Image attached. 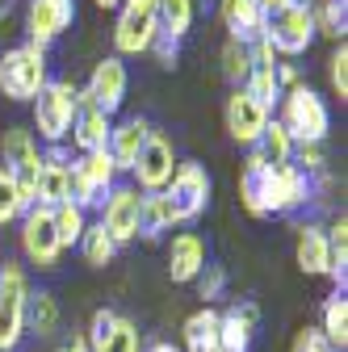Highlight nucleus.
<instances>
[{
	"label": "nucleus",
	"mask_w": 348,
	"mask_h": 352,
	"mask_svg": "<svg viewBox=\"0 0 348 352\" xmlns=\"http://www.w3.org/2000/svg\"><path fill=\"white\" fill-rule=\"evenodd\" d=\"M21 214H25V201H21V193L13 185L9 168H0V227L13 223V218H21Z\"/></svg>",
	"instance_id": "nucleus-38"
},
{
	"label": "nucleus",
	"mask_w": 348,
	"mask_h": 352,
	"mask_svg": "<svg viewBox=\"0 0 348 352\" xmlns=\"http://www.w3.org/2000/svg\"><path fill=\"white\" fill-rule=\"evenodd\" d=\"M290 164H294L298 172H307V176H315V172H323V168H327V155H323V143H298V147H294V155H290Z\"/></svg>",
	"instance_id": "nucleus-39"
},
{
	"label": "nucleus",
	"mask_w": 348,
	"mask_h": 352,
	"mask_svg": "<svg viewBox=\"0 0 348 352\" xmlns=\"http://www.w3.org/2000/svg\"><path fill=\"white\" fill-rule=\"evenodd\" d=\"M118 181V168L109 160V151H89V155H80L72 168H67V185H72V201L89 214L93 206H101L109 197Z\"/></svg>",
	"instance_id": "nucleus-4"
},
{
	"label": "nucleus",
	"mask_w": 348,
	"mask_h": 352,
	"mask_svg": "<svg viewBox=\"0 0 348 352\" xmlns=\"http://www.w3.org/2000/svg\"><path fill=\"white\" fill-rule=\"evenodd\" d=\"M323 340L336 348V352H344L348 348V298L344 294H331L327 302H323Z\"/></svg>",
	"instance_id": "nucleus-28"
},
{
	"label": "nucleus",
	"mask_w": 348,
	"mask_h": 352,
	"mask_svg": "<svg viewBox=\"0 0 348 352\" xmlns=\"http://www.w3.org/2000/svg\"><path fill=\"white\" fill-rule=\"evenodd\" d=\"M311 21H315V34L344 38V30H348V0H315Z\"/></svg>",
	"instance_id": "nucleus-31"
},
{
	"label": "nucleus",
	"mask_w": 348,
	"mask_h": 352,
	"mask_svg": "<svg viewBox=\"0 0 348 352\" xmlns=\"http://www.w3.org/2000/svg\"><path fill=\"white\" fill-rule=\"evenodd\" d=\"M38 155H42V164H47V168H67L72 164V155H67L63 143H47V151H38Z\"/></svg>",
	"instance_id": "nucleus-44"
},
{
	"label": "nucleus",
	"mask_w": 348,
	"mask_h": 352,
	"mask_svg": "<svg viewBox=\"0 0 348 352\" xmlns=\"http://www.w3.org/2000/svg\"><path fill=\"white\" fill-rule=\"evenodd\" d=\"M277 122L285 126V135L294 139V147L298 143H323L327 130H331V113H327L323 97L315 93V88H307V84L281 93V118Z\"/></svg>",
	"instance_id": "nucleus-1"
},
{
	"label": "nucleus",
	"mask_w": 348,
	"mask_h": 352,
	"mask_svg": "<svg viewBox=\"0 0 348 352\" xmlns=\"http://www.w3.org/2000/svg\"><path fill=\"white\" fill-rule=\"evenodd\" d=\"M155 17H160L164 34L185 38L189 25H193V0H155Z\"/></svg>",
	"instance_id": "nucleus-33"
},
{
	"label": "nucleus",
	"mask_w": 348,
	"mask_h": 352,
	"mask_svg": "<svg viewBox=\"0 0 348 352\" xmlns=\"http://www.w3.org/2000/svg\"><path fill=\"white\" fill-rule=\"evenodd\" d=\"M285 5H290V0H256V9L265 13V17H269V13H277V9H285Z\"/></svg>",
	"instance_id": "nucleus-47"
},
{
	"label": "nucleus",
	"mask_w": 348,
	"mask_h": 352,
	"mask_svg": "<svg viewBox=\"0 0 348 352\" xmlns=\"http://www.w3.org/2000/svg\"><path fill=\"white\" fill-rule=\"evenodd\" d=\"M143 352H181V344H168V340H151V344H143Z\"/></svg>",
	"instance_id": "nucleus-46"
},
{
	"label": "nucleus",
	"mask_w": 348,
	"mask_h": 352,
	"mask_svg": "<svg viewBox=\"0 0 348 352\" xmlns=\"http://www.w3.org/2000/svg\"><path fill=\"white\" fill-rule=\"evenodd\" d=\"M223 289H227V273L219 269V264H206V269L197 273V298H206V306H210L214 298H223Z\"/></svg>",
	"instance_id": "nucleus-40"
},
{
	"label": "nucleus",
	"mask_w": 348,
	"mask_h": 352,
	"mask_svg": "<svg viewBox=\"0 0 348 352\" xmlns=\"http://www.w3.org/2000/svg\"><path fill=\"white\" fill-rule=\"evenodd\" d=\"M151 55L160 59V67H172V63H177V55H181V38H172V34H155L151 38Z\"/></svg>",
	"instance_id": "nucleus-42"
},
{
	"label": "nucleus",
	"mask_w": 348,
	"mask_h": 352,
	"mask_svg": "<svg viewBox=\"0 0 348 352\" xmlns=\"http://www.w3.org/2000/svg\"><path fill=\"white\" fill-rule=\"evenodd\" d=\"M327 248H331L327 277L336 281V294H344V285H348V223H344V218L327 227Z\"/></svg>",
	"instance_id": "nucleus-32"
},
{
	"label": "nucleus",
	"mask_w": 348,
	"mask_h": 352,
	"mask_svg": "<svg viewBox=\"0 0 348 352\" xmlns=\"http://www.w3.org/2000/svg\"><path fill=\"white\" fill-rule=\"evenodd\" d=\"M5 9H9V0H0V13H5Z\"/></svg>",
	"instance_id": "nucleus-49"
},
{
	"label": "nucleus",
	"mask_w": 348,
	"mask_h": 352,
	"mask_svg": "<svg viewBox=\"0 0 348 352\" xmlns=\"http://www.w3.org/2000/svg\"><path fill=\"white\" fill-rule=\"evenodd\" d=\"M269 197H273V214H290V210H298V206H307V201L315 197L311 176L298 172L294 164L269 168Z\"/></svg>",
	"instance_id": "nucleus-17"
},
{
	"label": "nucleus",
	"mask_w": 348,
	"mask_h": 352,
	"mask_svg": "<svg viewBox=\"0 0 348 352\" xmlns=\"http://www.w3.org/2000/svg\"><path fill=\"white\" fill-rule=\"evenodd\" d=\"M202 269H206V243H202V235L181 231L177 239H172V248H168V277L177 281V285H185V281H197Z\"/></svg>",
	"instance_id": "nucleus-19"
},
{
	"label": "nucleus",
	"mask_w": 348,
	"mask_h": 352,
	"mask_svg": "<svg viewBox=\"0 0 348 352\" xmlns=\"http://www.w3.org/2000/svg\"><path fill=\"white\" fill-rule=\"evenodd\" d=\"M290 352H336L327 340H323V331L319 327H307V331H298V340H294V348Z\"/></svg>",
	"instance_id": "nucleus-43"
},
{
	"label": "nucleus",
	"mask_w": 348,
	"mask_h": 352,
	"mask_svg": "<svg viewBox=\"0 0 348 352\" xmlns=\"http://www.w3.org/2000/svg\"><path fill=\"white\" fill-rule=\"evenodd\" d=\"M327 76H331V88H336V97L344 101L348 97V47L340 42V51L327 59Z\"/></svg>",
	"instance_id": "nucleus-41"
},
{
	"label": "nucleus",
	"mask_w": 348,
	"mask_h": 352,
	"mask_svg": "<svg viewBox=\"0 0 348 352\" xmlns=\"http://www.w3.org/2000/svg\"><path fill=\"white\" fill-rule=\"evenodd\" d=\"M219 17L231 30V38H239V42L265 38V13L256 9V0H219Z\"/></svg>",
	"instance_id": "nucleus-23"
},
{
	"label": "nucleus",
	"mask_w": 348,
	"mask_h": 352,
	"mask_svg": "<svg viewBox=\"0 0 348 352\" xmlns=\"http://www.w3.org/2000/svg\"><path fill=\"white\" fill-rule=\"evenodd\" d=\"M47 84V51L25 42V47H13L0 59V93L9 101H34Z\"/></svg>",
	"instance_id": "nucleus-2"
},
{
	"label": "nucleus",
	"mask_w": 348,
	"mask_h": 352,
	"mask_svg": "<svg viewBox=\"0 0 348 352\" xmlns=\"http://www.w3.org/2000/svg\"><path fill=\"white\" fill-rule=\"evenodd\" d=\"M265 38H269V47L277 55H302L315 42V21H311V5H302V0H290L285 9L269 13L265 17Z\"/></svg>",
	"instance_id": "nucleus-5"
},
{
	"label": "nucleus",
	"mask_w": 348,
	"mask_h": 352,
	"mask_svg": "<svg viewBox=\"0 0 348 352\" xmlns=\"http://www.w3.org/2000/svg\"><path fill=\"white\" fill-rule=\"evenodd\" d=\"M294 256H298V269L307 273V277H327V269H331L327 231H323V227H315V223L298 227V248H294Z\"/></svg>",
	"instance_id": "nucleus-21"
},
{
	"label": "nucleus",
	"mask_w": 348,
	"mask_h": 352,
	"mask_svg": "<svg viewBox=\"0 0 348 352\" xmlns=\"http://www.w3.org/2000/svg\"><path fill=\"white\" fill-rule=\"evenodd\" d=\"M252 155H256L260 164H269V168H277V164H290V155H294V139L285 135V126H281L277 118H269V126L260 130V139H256Z\"/></svg>",
	"instance_id": "nucleus-25"
},
{
	"label": "nucleus",
	"mask_w": 348,
	"mask_h": 352,
	"mask_svg": "<svg viewBox=\"0 0 348 352\" xmlns=\"http://www.w3.org/2000/svg\"><path fill=\"white\" fill-rule=\"evenodd\" d=\"M223 76L231 84H243L252 76V51H248V42L227 38V47H223Z\"/></svg>",
	"instance_id": "nucleus-36"
},
{
	"label": "nucleus",
	"mask_w": 348,
	"mask_h": 352,
	"mask_svg": "<svg viewBox=\"0 0 348 352\" xmlns=\"http://www.w3.org/2000/svg\"><path fill=\"white\" fill-rule=\"evenodd\" d=\"M239 201L252 218H269L273 214V197H269V164H260L256 155H248V168L239 176Z\"/></svg>",
	"instance_id": "nucleus-20"
},
{
	"label": "nucleus",
	"mask_w": 348,
	"mask_h": 352,
	"mask_svg": "<svg viewBox=\"0 0 348 352\" xmlns=\"http://www.w3.org/2000/svg\"><path fill=\"white\" fill-rule=\"evenodd\" d=\"M181 340H185L181 352H214V344H219V311H214V306L193 311L181 327Z\"/></svg>",
	"instance_id": "nucleus-24"
},
{
	"label": "nucleus",
	"mask_w": 348,
	"mask_h": 352,
	"mask_svg": "<svg viewBox=\"0 0 348 352\" xmlns=\"http://www.w3.org/2000/svg\"><path fill=\"white\" fill-rule=\"evenodd\" d=\"M155 34H160L155 0H122V13H118V25H113L118 59L122 55H147Z\"/></svg>",
	"instance_id": "nucleus-7"
},
{
	"label": "nucleus",
	"mask_w": 348,
	"mask_h": 352,
	"mask_svg": "<svg viewBox=\"0 0 348 352\" xmlns=\"http://www.w3.org/2000/svg\"><path fill=\"white\" fill-rule=\"evenodd\" d=\"M51 218H55V235H59V243H63V248L80 243L84 227H89V214H84L76 201H63V206H55V210H51Z\"/></svg>",
	"instance_id": "nucleus-34"
},
{
	"label": "nucleus",
	"mask_w": 348,
	"mask_h": 352,
	"mask_svg": "<svg viewBox=\"0 0 348 352\" xmlns=\"http://www.w3.org/2000/svg\"><path fill=\"white\" fill-rule=\"evenodd\" d=\"M25 331H34V336H55L59 331V302H55V294H47V289H30V298H25Z\"/></svg>",
	"instance_id": "nucleus-26"
},
{
	"label": "nucleus",
	"mask_w": 348,
	"mask_h": 352,
	"mask_svg": "<svg viewBox=\"0 0 348 352\" xmlns=\"http://www.w3.org/2000/svg\"><path fill=\"white\" fill-rule=\"evenodd\" d=\"M177 227V218H172V206L164 193H143V214H139V235L143 239H160L164 231Z\"/></svg>",
	"instance_id": "nucleus-27"
},
{
	"label": "nucleus",
	"mask_w": 348,
	"mask_h": 352,
	"mask_svg": "<svg viewBox=\"0 0 348 352\" xmlns=\"http://www.w3.org/2000/svg\"><path fill=\"white\" fill-rule=\"evenodd\" d=\"M256 327H260L256 302H235L231 311H219V344H214V352H252Z\"/></svg>",
	"instance_id": "nucleus-16"
},
{
	"label": "nucleus",
	"mask_w": 348,
	"mask_h": 352,
	"mask_svg": "<svg viewBox=\"0 0 348 352\" xmlns=\"http://www.w3.org/2000/svg\"><path fill=\"white\" fill-rule=\"evenodd\" d=\"M80 252H84V260H89L93 269H105V264H113V256H118V243L109 239V231L101 223H89L84 235H80Z\"/></svg>",
	"instance_id": "nucleus-30"
},
{
	"label": "nucleus",
	"mask_w": 348,
	"mask_h": 352,
	"mask_svg": "<svg viewBox=\"0 0 348 352\" xmlns=\"http://www.w3.org/2000/svg\"><path fill=\"white\" fill-rule=\"evenodd\" d=\"M0 151H5V168H13V164L38 155V143H34V135H30L25 126H9L5 139H0Z\"/></svg>",
	"instance_id": "nucleus-37"
},
{
	"label": "nucleus",
	"mask_w": 348,
	"mask_h": 352,
	"mask_svg": "<svg viewBox=\"0 0 348 352\" xmlns=\"http://www.w3.org/2000/svg\"><path fill=\"white\" fill-rule=\"evenodd\" d=\"M126 88H130L126 63H122L118 55H109V59H101V63L93 67V80H89V84L76 88V105H93V109H101L105 118H113V113L122 109V101H126Z\"/></svg>",
	"instance_id": "nucleus-9"
},
{
	"label": "nucleus",
	"mask_w": 348,
	"mask_h": 352,
	"mask_svg": "<svg viewBox=\"0 0 348 352\" xmlns=\"http://www.w3.org/2000/svg\"><path fill=\"white\" fill-rule=\"evenodd\" d=\"M243 88H248V97L260 101L265 109H273L281 101V84H277V72L273 67H252V76L243 80Z\"/></svg>",
	"instance_id": "nucleus-35"
},
{
	"label": "nucleus",
	"mask_w": 348,
	"mask_h": 352,
	"mask_svg": "<svg viewBox=\"0 0 348 352\" xmlns=\"http://www.w3.org/2000/svg\"><path fill=\"white\" fill-rule=\"evenodd\" d=\"M76 17V5L72 0H30L25 9V30H30V42L47 51V42H55Z\"/></svg>",
	"instance_id": "nucleus-15"
},
{
	"label": "nucleus",
	"mask_w": 348,
	"mask_h": 352,
	"mask_svg": "<svg viewBox=\"0 0 348 352\" xmlns=\"http://www.w3.org/2000/svg\"><path fill=\"white\" fill-rule=\"evenodd\" d=\"M223 118H227V135H231L235 143H243V147H256L260 130L269 126V109L260 105V101H252L248 88H235V93L227 97Z\"/></svg>",
	"instance_id": "nucleus-14"
},
{
	"label": "nucleus",
	"mask_w": 348,
	"mask_h": 352,
	"mask_svg": "<svg viewBox=\"0 0 348 352\" xmlns=\"http://www.w3.org/2000/svg\"><path fill=\"white\" fill-rule=\"evenodd\" d=\"M147 135H151V126H147L143 118H126V122L109 126V143H105V151H109V160H113L118 172H130V168H135V160H139Z\"/></svg>",
	"instance_id": "nucleus-18"
},
{
	"label": "nucleus",
	"mask_w": 348,
	"mask_h": 352,
	"mask_svg": "<svg viewBox=\"0 0 348 352\" xmlns=\"http://www.w3.org/2000/svg\"><path fill=\"white\" fill-rule=\"evenodd\" d=\"M72 143H76V151L80 155H89V151H105V143H109V118L101 113V109H93V105H80L76 109V118H72Z\"/></svg>",
	"instance_id": "nucleus-22"
},
{
	"label": "nucleus",
	"mask_w": 348,
	"mask_h": 352,
	"mask_svg": "<svg viewBox=\"0 0 348 352\" xmlns=\"http://www.w3.org/2000/svg\"><path fill=\"white\" fill-rule=\"evenodd\" d=\"M21 248L30 256V264H38V269H55L59 264V235H55V218L51 210H42V206H30L21 214Z\"/></svg>",
	"instance_id": "nucleus-11"
},
{
	"label": "nucleus",
	"mask_w": 348,
	"mask_h": 352,
	"mask_svg": "<svg viewBox=\"0 0 348 352\" xmlns=\"http://www.w3.org/2000/svg\"><path fill=\"white\" fill-rule=\"evenodd\" d=\"M84 340H89V352H143L139 327L130 323L126 315L109 311V306H101V311L93 315V323H89V331H84Z\"/></svg>",
	"instance_id": "nucleus-12"
},
{
	"label": "nucleus",
	"mask_w": 348,
	"mask_h": 352,
	"mask_svg": "<svg viewBox=\"0 0 348 352\" xmlns=\"http://www.w3.org/2000/svg\"><path fill=\"white\" fill-rule=\"evenodd\" d=\"M164 197H168L177 223H193V218H202L206 206H210V176H206V168L202 164H177Z\"/></svg>",
	"instance_id": "nucleus-8"
},
{
	"label": "nucleus",
	"mask_w": 348,
	"mask_h": 352,
	"mask_svg": "<svg viewBox=\"0 0 348 352\" xmlns=\"http://www.w3.org/2000/svg\"><path fill=\"white\" fill-rule=\"evenodd\" d=\"M130 172L139 176V189L143 193H164L168 181H172V172H177V151H172V139L160 135V130H151Z\"/></svg>",
	"instance_id": "nucleus-13"
},
{
	"label": "nucleus",
	"mask_w": 348,
	"mask_h": 352,
	"mask_svg": "<svg viewBox=\"0 0 348 352\" xmlns=\"http://www.w3.org/2000/svg\"><path fill=\"white\" fill-rule=\"evenodd\" d=\"M139 214H143V193L135 185H113L109 197L101 201V227L122 248L130 239H139Z\"/></svg>",
	"instance_id": "nucleus-10"
},
{
	"label": "nucleus",
	"mask_w": 348,
	"mask_h": 352,
	"mask_svg": "<svg viewBox=\"0 0 348 352\" xmlns=\"http://www.w3.org/2000/svg\"><path fill=\"white\" fill-rule=\"evenodd\" d=\"M76 84L72 80H47L42 93L34 97V126L47 143H63L67 130H72V118H76Z\"/></svg>",
	"instance_id": "nucleus-3"
},
{
	"label": "nucleus",
	"mask_w": 348,
	"mask_h": 352,
	"mask_svg": "<svg viewBox=\"0 0 348 352\" xmlns=\"http://www.w3.org/2000/svg\"><path fill=\"white\" fill-rule=\"evenodd\" d=\"M63 201H72L67 168H47V164H42V176H38V197H34V206H42V210H55V206H63Z\"/></svg>",
	"instance_id": "nucleus-29"
},
{
	"label": "nucleus",
	"mask_w": 348,
	"mask_h": 352,
	"mask_svg": "<svg viewBox=\"0 0 348 352\" xmlns=\"http://www.w3.org/2000/svg\"><path fill=\"white\" fill-rule=\"evenodd\" d=\"M55 352H89V340H84V331H72V340H63Z\"/></svg>",
	"instance_id": "nucleus-45"
},
{
	"label": "nucleus",
	"mask_w": 348,
	"mask_h": 352,
	"mask_svg": "<svg viewBox=\"0 0 348 352\" xmlns=\"http://www.w3.org/2000/svg\"><path fill=\"white\" fill-rule=\"evenodd\" d=\"M97 5H101V9H118V5H122V0H97Z\"/></svg>",
	"instance_id": "nucleus-48"
},
{
	"label": "nucleus",
	"mask_w": 348,
	"mask_h": 352,
	"mask_svg": "<svg viewBox=\"0 0 348 352\" xmlns=\"http://www.w3.org/2000/svg\"><path fill=\"white\" fill-rule=\"evenodd\" d=\"M25 298H30V281L21 273V264L0 269V352H13L25 336Z\"/></svg>",
	"instance_id": "nucleus-6"
}]
</instances>
